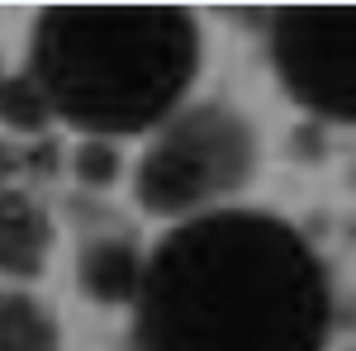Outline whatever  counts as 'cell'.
Segmentation results:
<instances>
[{"label":"cell","instance_id":"cell-1","mask_svg":"<svg viewBox=\"0 0 356 351\" xmlns=\"http://www.w3.org/2000/svg\"><path fill=\"white\" fill-rule=\"evenodd\" d=\"M328 332V270L266 209L186 218L143 256L138 351H323Z\"/></svg>","mask_w":356,"mask_h":351},{"label":"cell","instance_id":"cell-2","mask_svg":"<svg viewBox=\"0 0 356 351\" xmlns=\"http://www.w3.org/2000/svg\"><path fill=\"white\" fill-rule=\"evenodd\" d=\"M195 72L200 24L181 5H48L29 43L48 114L100 142L166 124Z\"/></svg>","mask_w":356,"mask_h":351},{"label":"cell","instance_id":"cell-3","mask_svg":"<svg viewBox=\"0 0 356 351\" xmlns=\"http://www.w3.org/2000/svg\"><path fill=\"white\" fill-rule=\"evenodd\" d=\"M257 129L233 105L176 109L143 152L134 195L147 214L200 218L228 209V199L257 171Z\"/></svg>","mask_w":356,"mask_h":351},{"label":"cell","instance_id":"cell-5","mask_svg":"<svg viewBox=\"0 0 356 351\" xmlns=\"http://www.w3.org/2000/svg\"><path fill=\"white\" fill-rule=\"evenodd\" d=\"M53 252V218L29 190L0 186V275L33 280Z\"/></svg>","mask_w":356,"mask_h":351},{"label":"cell","instance_id":"cell-7","mask_svg":"<svg viewBox=\"0 0 356 351\" xmlns=\"http://www.w3.org/2000/svg\"><path fill=\"white\" fill-rule=\"evenodd\" d=\"M0 351H62L53 313L24 290H0Z\"/></svg>","mask_w":356,"mask_h":351},{"label":"cell","instance_id":"cell-8","mask_svg":"<svg viewBox=\"0 0 356 351\" xmlns=\"http://www.w3.org/2000/svg\"><path fill=\"white\" fill-rule=\"evenodd\" d=\"M53 114H48V100L38 95V85L29 81V72L19 76H0V124H10V129H43Z\"/></svg>","mask_w":356,"mask_h":351},{"label":"cell","instance_id":"cell-6","mask_svg":"<svg viewBox=\"0 0 356 351\" xmlns=\"http://www.w3.org/2000/svg\"><path fill=\"white\" fill-rule=\"evenodd\" d=\"M143 280V252L129 238H95L81 247V290L95 304H129L134 309Z\"/></svg>","mask_w":356,"mask_h":351},{"label":"cell","instance_id":"cell-9","mask_svg":"<svg viewBox=\"0 0 356 351\" xmlns=\"http://www.w3.org/2000/svg\"><path fill=\"white\" fill-rule=\"evenodd\" d=\"M114 176H119V152H114V142H100V138L81 142V152H76V181L90 186V190H100V186H114Z\"/></svg>","mask_w":356,"mask_h":351},{"label":"cell","instance_id":"cell-4","mask_svg":"<svg viewBox=\"0 0 356 351\" xmlns=\"http://www.w3.org/2000/svg\"><path fill=\"white\" fill-rule=\"evenodd\" d=\"M266 33L295 105L328 124H356V5H285Z\"/></svg>","mask_w":356,"mask_h":351}]
</instances>
